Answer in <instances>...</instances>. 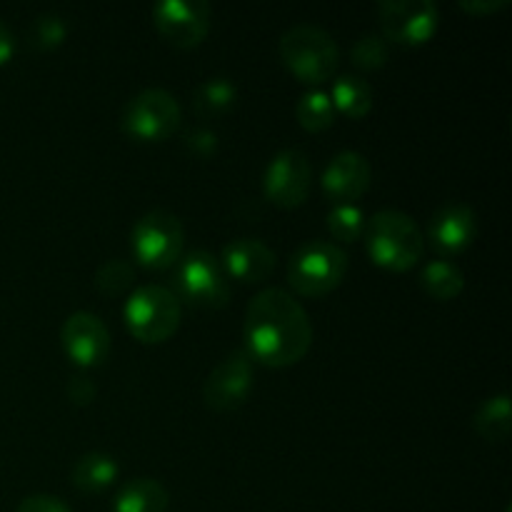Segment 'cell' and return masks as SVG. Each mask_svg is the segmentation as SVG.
Here are the masks:
<instances>
[{
    "instance_id": "6da1fadb",
    "label": "cell",
    "mask_w": 512,
    "mask_h": 512,
    "mask_svg": "<svg viewBox=\"0 0 512 512\" xmlns=\"http://www.w3.org/2000/svg\"><path fill=\"white\" fill-rule=\"evenodd\" d=\"M245 353L273 368L305 358L313 343V323L293 293L265 288L245 308Z\"/></svg>"
},
{
    "instance_id": "7a4b0ae2",
    "label": "cell",
    "mask_w": 512,
    "mask_h": 512,
    "mask_svg": "<svg viewBox=\"0 0 512 512\" xmlns=\"http://www.w3.org/2000/svg\"><path fill=\"white\" fill-rule=\"evenodd\" d=\"M365 248L378 265L388 270H408L423 258L425 235L403 210H378L365 223Z\"/></svg>"
},
{
    "instance_id": "3957f363",
    "label": "cell",
    "mask_w": 512,
    "mask_h": 512,
    "mask_svg": "<svg viewBox=\"0 0 512 512\" xmlns=\"http://www.w3.org/2000/svg\"><path fill=\"white\" fill-rule=\"evenodd\" d=\"M280 58L303 83L318 85L333 78L340 48L333 33L315 23H295L280 35Z\"/></svg>"
},
{
    "instance_id": "277c9868",
    "label": "cell",
    "mask_w": 512,
    "mask_h": 512,
    "mask_svg": "<svg viewBox=\"0 0 512 512\" xmlns=\"http://www.w3.org/2000/svg\"><path fill=\"white\" fill-rule=\"evenodd\" d=\"M345 273H348V253L333 240H305L290 255V285L308 298L328 295L343 283Z\"/></svg>"
},
{
    "instance_id": "5b68a950",
    "label": "cell",
    "mask_w": 512,
    "mask_h": 512,
    "mask_svg": "<svg viewBox=\"0 0 512 512\" xmlns=\"http://www.w3.org/2000/svg\"><path fill=\"white\" fill-rule=\"evenodd\" d=\"M125 325L143 343H163L178 330L180 308L178 295L158 283L138 285L125 300Z\"/></svg>"
},
{
    "instance_id": "8992f818",
    "label": "cell",
    "mask_w": 512,
    "mask_h": 512,
    "mask_svg": "<svg viewBox=\"0 0 512 512\" xmlns=\"http://www.w3.org/2000/svg\"><path fill=\"white\" fill-rule=\"evenodd\" d=\"M183 220L170 210H148L135 220L130 230L133 258L145 268H170L183 255Z\"/></svg>"
},
{
    "instance_id": "52a82bcc",
    "label": "cell",
    "mask_w": 512,
    "mask_h": 512,
    "mask_svg": "<svg viewBox=\"0 0 512 512\" xmlns=\"http://www.w3.org/2000/svg\"><path fill=\"white\" fill-rule=\"evenodd\" d=\"M173 285L178 300H188L200 308H223L228 303V275L220 260L203 248L180 255L173 265Z\"/></svg>"
},
{
    "instance_id": "ba28073f",
    "label": "cell",
    "mask_w": 512,
    "mask_h": 512,
    "mask_svg": "<svg viewBox=\"0 0 512 512\" xmlns=\"http://www.w3.org/2000/svg\"><path fill=\"white\" fill-rule=\"evenodd\" d=\"M183 110L178 98L165 88H145L125 103L120 125L130 138L165 140L180 125Z\"/></svg>"
},
{
    "instance_id": "9c48e42d",
    "label": "cell",
    "mask_w": 512,
    "mask_h": 512,
    "mask_svg": "<svg viewBox=\"0 0 512 512\" xmlns=\"http://www.w3.org/2000/svg\"><path fill=\"white\" fill-rule=\"evenodd\" d=\"M378 18L385 40L420 45L438 30L440 8L435 0H380Z\"/></svg>"
},
{
    "instance_id": "30bf717a",
    "label": "cell",
    "mask_w": 512,
    "mask_h": 512,
    "mask_svg": "<svg viewBox=\"0 0 512 512\" xmlns=\"http://www.w3.org/2000/svg\"><path fill=\"white\" fill-rule=\"evenodd\" d=\"M253 358L245 350H233L225 355L203 385L205 405L220 413L240 408L253 393Z\"/></svg>"
},
{
    "instance_id": "8fae6325",
    "label": "cell",
    "mask_w": 512,
    "mask_h": 512,
    "mask_svg": "<svg viewBox=\"0 0 512 512\" xmlns=\"http://www.w3.org/2000/svg\"><path fill=\"white\" fill-rule=\"evenodd\" d=\"M310 185H313V165L300 148L280 150L265 168L263 188L275 205L295 208L308 198Z\"/></svg>"
},
{
    "instance_id": "7c38bea8",
    "label": "cell",
    "mask_w": 512,
    "mask_h": 512,
    "mask_svg": "<svg viewBox=\"0 0 512 512\" xmlns=\"http://www.w3.org/2000/svg\"><path fill=\"white\" fill-rule=\"evenodd\" d=\"M153 23L173 45L193 48L210 30V5L208 0H158Z\"/></svg>"
},
{
    "instance_id": "4fadbf2b",
    "label": "cell",
    "mask_w": 512,
    "mask_h": 512,
    "mask_svg": "<svg viewBox=\"0 0 512 512\" xmlns=\"http://www.w3.org/2000/svg\"><path fill=\"white\" fill-rule=\"evenodd\" d=\"M60 340L73 363L80 368H95L110 353V330L100 315L90 310H75L65 318Z\"/></svg>"
},
{
    "instance_id": "5bb4252c",
    "label": "cell",
    "mask_w": 512,
    "mask_h": 512,
    "mask_svg": "<svg viewBox=\"0 0 512 512\" xmlns=\"http://www.w3.org/2000/svg\"><path fill=\"white\" fill-rule=\"evenodd\" d=\"M478 233V215L468 203H450L440 205L428 223V240L433 248L443 255H455L468 248Z\"/></svg>"
},
{
    "instance_id": "9a60e30c",
    "label": "cell",
    "mask_w": 512,
    "mask_h": 512,
    "mask_svg": "<svg viewBox=\"0 0 512 512\" xmlns=\"http://www.w3.org/2000/svg\"><path fill=\"white\" fill-rule=\"evenodd\" d=\"M370 160L358 150H340L328 160L320 178L323 190L335 203H353L370 185Z\"/></svg>"
},
{
    "instance_id": "2e32d148",
    "label": "cell",
    "mask_w": 512,
    "mask_h": 512,
    "mask_svg": "<svg viewBox=\"0 0 512 512\" xmlns=\"http://www.w3.org/2000/svg\"><path fill=\"white\" fill-rule=\"evenodd\" d=\"M220 265L225 275L240 283H263L275 270V253L260 238H235L225 243Z\"/></svg>"
},
{
    "instance_id": "e0dca14e",
    "label": "cell",
    "mask_w": 512,
    "mask_h": 512,
    "mask_svg": "<svg viewBox=\"0 0 512 512\" xmlns=\"http://www.w3.org/2000/svg\"><path fill=\"white\" fill-rule=\"evenodd\" d=\"M170 495L155 478H133L113 498V512H168Z\"/></svg>"
},
{
    "instance_id": "ac0fdd59",
    "label": "cell",
    "mask_w": 512,
    "mask_h": 512,
    "mask_svg": "<svg viewBox=\"0 0 512 512\" xmlns=\"http://www.w3.org/2000/svg\"><path fill=\"white\" fill-rule=\"evenodd\" d=\"M118 473V460L113 455L93 450L75 460V465L70 468V480L83 493H100L118 480Z\"/></svg>"
},
{
    "instance_id": "d6986e66",
    "label": "cell",
    "mask_w": 512,
    "mask_h": 512,
    "mask_svg": "<svg viewBox=\"0 0 512 512\" xmlns=\"http://www.w3.org/2000/svg\"><path fill=\"white\" fill-rule=\"evenodd\" d=\"M235 100H238V85L225 75L205 78L193 90V108L200 118H218V115L228 113Z\"/></svg>"
},
{
    "instance_id": "ffe728a7",
    "label": "cell",
    "mask_w": 512,
    "mask_h": 512,
    "mask_svg": "<svg viewBox=\"0 0 512 512\" xmlns=\"http://www.w3.org/2000/svg\"><path fill=\"white\" fill-rule=\"evenodd\" d=\"M330 100L340 113L350 115V118H363L373 108V88L363 75L343 73L333 80Z\"/></svg>"
},
{
    "instance_id": "44dd1931",
    "label": "cell",
    "mask_w": 512,
    "mask_h": 512,
    "mask_svg": "<svg viewBox=\"0 0 512 512\" xmlns=\"http://www.w3.org/2000/svg\"><path fill=\"white\" fill-rule=\"evenodd\" d=\"M420 285H423L425 293L433 295V298L453 300L458 298L460 290L465 288V275L455 263L438 258L425 263V268L420 270Z\"/></svg>"
},
{
    "instance_id": "7402d4cb",
    "label": "cell",
    "mask_w": 512,
    "mask_h": 512,
    "mask_svg": "<svg viewBox=\"0 0 512 512\" xmlns=\"http://www.w3.org/2000/svg\"><path fill=\"white\" fill-rule=\"evenodd\" d=\"M473 425L485 440H505L510 433V395L495 393L478 405Z\"/></svg>"
},
{
    "instance_id": "603a6c76",
    "label": "cell",
    "mask_w": 512,
    "mask_h": 512,
    "mask_svg": "<svg viewBox=\"0 0 512 512\" xmlns=\"http://www.w3.org/2000/svg\"><path fill=\"white\" fill-rule=\"evenodd\" d=\"M295 118L310 133H320V130L330 128L335 120V105L330 100L328 90L313 88L300 95L298 105H295Z\"/></svg>"
},
{
    "instance_id": "cb8c5ba5",
    "label": "cell",
    "mask_w": 512,
    "mask_h": 512,
    "mask_svg": "<svg viewBox=\"0 0 512 512\" xmlns=\"http://www.w3.org/2000/svg\"><path fill=\"white\" fill-rule=\"evenodd\" d=\"M365 223H368V218L355 203H335L328 213L330 233H333L335 240H343V243L358 240L365 233Z\"/></svg>"
},
{
    "instance_id": "d4e9b609",
    "label": "cell",
    "mask_w": 512,
    "mask_h": 512,
    "mask_svg": "<svg viewBox=\"0 0 512 512\" xmlns=\"http://www.w3.org/2000/svg\"><path fill=\"white\" fill-rule=\"evenodd\" d=\"M388 53H390L388 40H385L380 33H373V30L360 35V38L353 43V48H350V58H353V63L365 70H375L380 68V65H385Z\"/></svg>"
},
{
    "instance_id": "484cf974",
    "label": "cell",
    "mask_w": 512,
    "mask_h": 512,
    "mask_svg": "<svg viewBox=\"0 0 512 512\" xmlns=\"http://www.w3.org/2000/svg\"><path fill=\"white\" fill-rule=\"evenodd\" d=\"M65 35H68V23H65L63 15L55 13V10L40 13L38 18L33 20V25H30V38H33V43L43 50L58 48L65 40Z\"/></svg>"
},
{
    "instance_id": "4316f807",
    "label": "cell",
    "mask_w": 512,
    "mask_h": 512,
    "mask_svg": "<svg viewBox=\"0 0 512 512\" xmlns=\"http://www.w3.org/2000/svg\"><path fill=\"white\" fill-rule=\"evenodd\" d=\"M133 280V265L123 258H110L95 273V285L103 290L105 295H118L125 290Z\"/></svg>"
},
{
    "instance_id": "83f0119b",
    "label": "cell",
    "mask_w": 512,
    "mask_h": 512,
    "mask_svg": "<svg viewBox=\"0 0 512 512\" xmlns=\"http://www.w3.org/2000/svg\"><path fill=\"white\" fill-rule=\"evenodd\" d=\"M15 512H73V510H70L68 503H65L63 498H58V495L35 493L20 500Z\"/></svg>"
},
{
    "instance_id": "f1b7e54d",
    "label": "cell",
    "mask_w": 512,
    "mask_h": 512,
    "mask_svg": "<svg viewBox=\"0 0 512 512\" xmlns=\"http://www.w3.org/2000/svg\"><path fill=\"white\" fill-rule=\"evenodd\" d=\"M185 145L195 155H200V158H208V155H213L218 150V133L210 128H193L185 135Z\"/></svg>"
},
{
    "instance_id": "f546056e",
    "label": "cell",
    "mask_w": 512,
    "mask_h": 512,
    "mask_svg": "<svg viewBox=\"0 0 512 512\" xmlns=\"http://www.w3.org/2000/svg\"><path fill=\"white\" fill-rule=\"evenodd\" d=\"M68 398L78 405L93 403L95 383L88 375H73V378L68 380Z\"/></svg>"
},
{
    "instance_id": "4dcf8cb0",
    "label": "cell",
    "mask_w": 512,
    "mask_h": 512,
    "mask_svg": "<svg viewBox=\"0 0 512 512\" xmlns=\"http://www.w3.org/2000/svg\"><path fill=\"white\" fill-rule=\"evenodd\" d=\"M15 53V35L13 30L8 28V23L0 20V65L8 63Z\"/></svg>"
},
{
    "instance_id": "1f68e13d",
    "label": "cell",
    "mask_w": 512,
    "mask_h": 512,
    "mask_svg": "<svg viewBox=\"0 0 512 512\" xmlns=\"http://www.w3.org/2000/svg\"><path fill=\"white\" fill-rule=\"evenodd\" d=\"M508 3L510 0H460V5L470 13H493V10L505 8Z\"/></svg>"
}]
</instances>
